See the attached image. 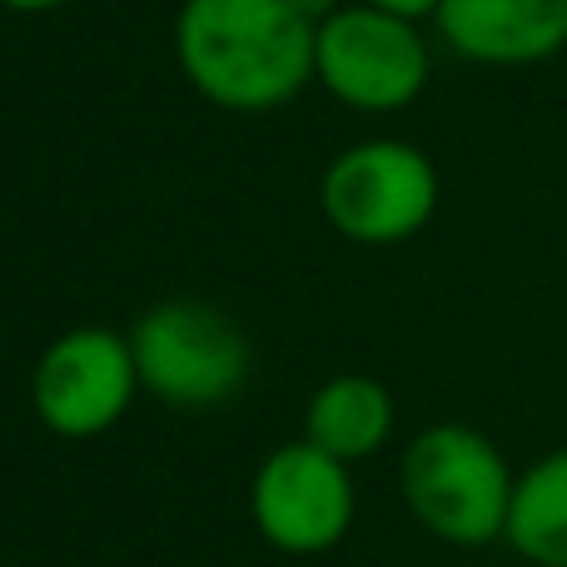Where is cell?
<instances>
[{
  "label": "cell",
  "mask_w": 567,
  "mask_h": 567,
  "mask_svg": "<svg viewBox=\"0 0 567 567\" xmlns=\"http://www.w3.org/2000/svg\"><path fill=\"white\" fill-rule=\"evenodd\" d=\"M140 389L165 409L205 413L229 403L249 379V339L205 299H165L130 329Z\"/></svg>",
  "instance_id": "obj_3"
},
{
  "label": "cell",
  "mask_w": 567,
  "mask_h": 567,
  "mask_svg": "<svg viewBox=\"0 0 567 567\" xmlns=\"http://www.w3.org/2000/svg\"><path fill=\"white\" fill-rule=\"evenodd\" d=\"M293 6H299V10H303V16H309V20H313V25H323V20H329V16H333V10H339V6H343V0H293Z\"/></svg>",
  "instance_id": "obj_13"
},
{
  "label": "cell",
  "mask_w": 567,
  "mask_h": 567,
  "mask_svg": "<svg viewBox=\"0 0 567 567\" xmlns=\"http://www.w3.org/2000/svg\"><path fill=\"white\" fill-rule=\"evenodd\" d=\"M319 205L349 245H409L439 209V169L409 140H363L329 159Z\"/></svg>",
  "instance_id": "obj_5"
},
{
  "label": "cell",
  "mask_w": 567,
  "mask_h": 567,
  "mask_svg": "<svg viewBox=\"0 0 567 567\" xmlns=\"http://www.w3.org/2000/svg\"><path fill=\"white\" fill-rule=\"evenodd\" d=\"M393 433V393L369 373H339L303 409V439L339 463H363Z\"/></svg>",
  "instance_id": "obj_9"
},
{
  "label": "cell",
  "mask_w": 567,
  "mask_h": 567,
  "mask_svg": "<svg viewBox=\"0 0 567 567\" xmlns=\"http://www.w3.org/2000/svg\"><path fill=\"white\" fill-rule=\"evenodd\" d=\"M363 6L393 10V16H409V20H433V10H439V0H363Z\"/></svg>",
  "instance_id": "obj_11"
},
{
  "label": "cell",
  "mask_w": 567,
  "mask_h": 567,
  "mask_svg": "<svg viewBox=\"0 0 567 567\" xmlns=\"http://www.w3.org/2000/svg\"><path fill=\"white\" fill-rule=\"evenodd\" d=\"M6 10H16V16H50V10L70 6V0H0Z\"/></svg>",
  "instance_id": "obj_12"
},
{
  "label": "cell",
  "mask_w": 567,
  "mask_h": 567,
  "mask_svg": "<svg viewBox=\"0 0 567 567\" xmlns=\"http://www.w3.org/2000/svg\"><path fill=\"white\" fill-rule=\"evenodd\" d=\"M433 30L473 65H543L567 50V0H439Z\"/></svg>",
  "instance_id": "obj_8"
},
{
  "label": "cell",
  "mask_w": 567,
  "mask_h": 567,
  "mask_svg": "<svg viewBox=\"0 0 567 567\" xmlns=\"http://www.w3.org/2000/svg\"><path fill=\"white\" fill-rule=\"evenodd\" d=\"M353 513H359V493L349 463L329 458L309 439L275 449L249 483L255 533L289 558H319L339 548L353 528Z\"/></svg>",
  "instance_id": "obj_7"
},
{
  "label": "cell",
  "mask_w": 567,
  "mask_h": 567,
  "mask_svg": "<svg viewBox=\"0 0 567 567\" xmlns=\"http://www.w3.org/2000/svg\"><path fill=\"white\" fill-rule=\"evenodd\" d=\"M433 50L419 20L379 6H339L319 25L313 45V85L359 115H399L429 90Z\"/></svg>",
  "instance_id": "obj_4"
},
{
  "label": "cell",
  "mask_w": 567,
  "mask_h": 567,
  "mask_svg": "<svg viewBox=\"0 0 567 567\" xmlns=\"http://www.w3.org/2000/svg\"><path fill=\"white\" fill-rule=\"evenodd\" d=\"M399 483L413 523L449 548H488L508 533L518 473L483 429L433 423L413 433L399 463Z\"/></svg>",
  "instance_id": "obj_2"
},
{
  "label": "cell",
  "mask_w": 567,
  "mask_h": 567,
  "mask_svg": "<svg viewBox=\"0 0 567 567\" xmlns=\"http://www.w3.org/2000/svg\"><path fill=\"white\" fill-rule=\"evenodd\" d=\"M503 543L528 567H567V443L518 473Z\"/></svg>",
  "instance_id": "obj_10"
},
{
  "label": "cell",
  "mask_w": 567,
  "mask_h": 567,
  "mask_svg": "<svg viewBox=\"0 0 567 567\" xmlns=\"http://www.w3.org/2000/svg\"><path fill=\"white\" fill-rule=\"evenodd\" d=\"M319 25L293 0H185L175 16V60L219 110L265 115L313 80Z\"/></svg>",
  "instance_id": "obj_1"
},
{
  "label": "cell",
  "mask_w": 567,
  "mask_h": 567,
  "mask_svg": "<svg viewBox=\"0 0 567 567\" xmlns=\"http://www.w3.org/2000/svg\"><path fill=\"white\" fill-rule=\"evenodd\" d=\"M140 393L130 333L105 323H80L45 343L30 373V409L55 439L85 443L110 433Z\"/></svg>",
  "instance_id": "obj_6"
}]
</instances>
